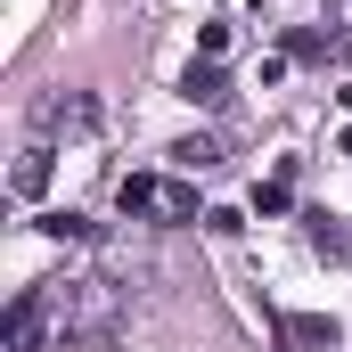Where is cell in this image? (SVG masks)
Returning <instances> with one entry per match:
<instances>
[{"instance_id":"11","label":"cell","mask_w":352,"mask_h":352,"mask_svg":"<svg viewBox=\"0 0 352 352\" xmlns=\"http://www.w3.org/2000/svg\"><path fill=\"white\" fill-rule=\"evenodd\" d=\"M344 107H352V90H344Z\"/></svg>"},{"instance_id":"1","label":"cell","mask_w":352,"mask_h":352,"mask_svg":"<svg viewBox=\"0 0 352 352\" xmlns=\"http://www.w3.org/2000/svg\"><path fill=\"white\" fill-rule=\"evenodd\" d=\"M115 205L131 213V221H197V188L188 180H164V173H123L115 180Z\"/></svg>"},{"instance_id":"8","label":"cell","mask_w":352,"mask_h":352,"mask_svg":"<svg viewBox=\"0 0 352 352\" xmlns=\"http://www.w3.org/2000/svg\"><path fill=\"white\" fill-rule=\"evenodd\" d=\"M344 33H295V58H336Z\"/></svg>"},{"instance_id":"6","label":"cell","mask_w":352,"mask_h":352,"mask_svg":"<svg viewBox=\"0 0 352 352\" xmlns=\"http://www.w3.org/2000/svg\"><path fill=\"white\" fill-rule=\"evenodd\" d=\"M173 164H180V173H213V164H221V140H205V131H197V140H180Z\"/></svg>"},{"instance_id":"9","label":"cell","mask_w":352,"mask_h":352,"mask_svg":"<svg viewBox=\"0 0 352 352\" xmlns=\"http://www.w3.org/2000/svg\"><path fill=\"white\" fill-rule=\"evenodd\" d=\"M311 246H320V254H344V230H336L328 213H311Z\"/></svg>"},{"instance_id":"10","label":"cell","mask_w":352,"mask_h":352,"mask_svg":"<svg viewBox=\"0 0 352 352\" xmlns=\"http://www.w3.org/2000/svg\"><path fill=\"white\" fill-rule=\"evenodd\" d=\"M41 230H50V238H90L82 213H41Z\"/></svg>"},{"instance_id":"7","label":"cell","mask_w":352,"mask_h":352,"mask_svg":"<svg viewBox=\"0 0 352 352\" xmlns=\"http://www.w3.org/2000/svg\"><path fill=\"white\" fill-rule=\"evenodd\" d=\"M287 197H295V173H270L254 188V213H287Z\"/></svg>"},{"instance_id":"5","label":"cell","mask_w":352,"mask_h":352,"mask_svg":"<svg viewBox=\"0 0 352 352\" xmlns=\"http://www.w3.org/2000/svg\"><path fill=\"white\" fill-rule=\"evenodd\" d=\"M50 164H58V148H50V140H33V148L16 156V197H41V188H50Z\"/></svg>"},{"instance_id":"4","label":"cell","mask_w":352,"mask_h":352,"mask_svg":"<svg viewBox=\"0 0 352 352\" xmlns=\"http://www.w3.org/2000/svg\"><path fill=\"white\" fill-rule=\"evenodd\" d=\"M180 98H188V107H221V98H230V74L205 58V66H188V74H180Z\"/></svg>"},{"instance_id":"3","label":"cell","mask_w":352,"mask_h":352,"mask_svg":"<svg viewBox=\"0 0 352 352\" xmlns=\"http://www.w3.org/2000/svg\"><path fill=\"white\" fill-rule=\"evenodd\" d=\"M41 336H50V295H16L0 320V352H41Z\"/></svg>"},{"instance_id":"2","label":"cell","mask_w":352,"mask_h":352,"mask_svg":"<svg viewBox=\"0 0 352 352\" xmlns=\"http://www.w3.org/2000/svg\"><path fill=\"white\" fill-rule=\"evenodd\" d=\"M58 328H66V344H107L115 336V287L107 278H74L66 303H58Z\"/></svg>"}]
</instances>
